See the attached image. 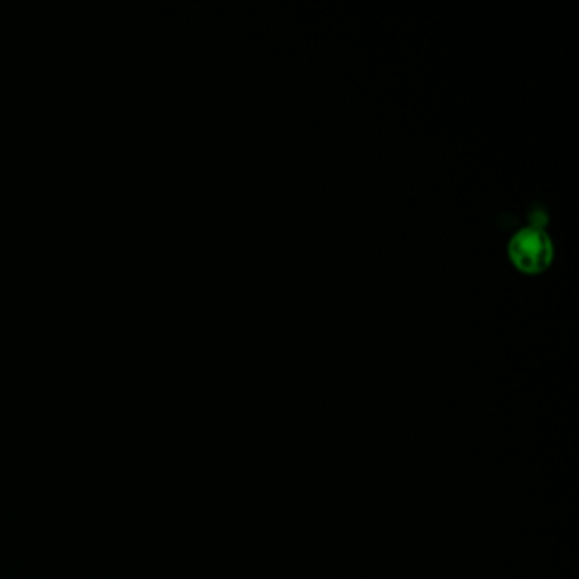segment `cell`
<instances>
[{"mask_svg": "<svg viewBox=\"0 0 579 579\" xmlns=\"http://www.w3.org/2000/svg\"><path fill=\"white\" fill-rule=\"evenodd\" d=\"M508 257L519 271L525 274H538L553 263V238L542 226H526L508 241Z\"/></svg>", "mask_w": 579, "mask_h": 579, "instance_id": "obj_1", "label": "cell"}]
</instances>
